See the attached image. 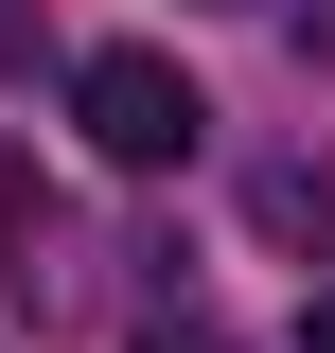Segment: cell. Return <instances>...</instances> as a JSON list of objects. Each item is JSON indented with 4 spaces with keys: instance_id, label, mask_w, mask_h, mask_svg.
I'll return each instance as SVG.
<instances>
[{
    "instance_id": "1",
    "label": "cell",
    "mask_w": 335,
    "mask_h": 353,
    "mask_svg": "<svg viewBox=\"0 0 335 353\" xmlns=\"http://www.w3.org/2000/svg\"><path fill=\"white\" fill-rule=\"evenodd\" d=\"M71 124H88V159H106V176H176V159H194V141H212V106H194V71H176V53H88V71H71Z\"/></svg>"
},
{
    "instance_id": "2",
    "label": "cell",
    "mask_w": 335,
    "mask_h": 353,
    "mask_svg": "<svg viewBox=\"0 0 335 353\" xmlns=\"http://www.w3.org/2000/svg\"><path fill=\"white\" fill-rule=\"evenodd\" d=\"M300 353H335V301H318V318H300Z\"/></svg>"
}]
</instances>
